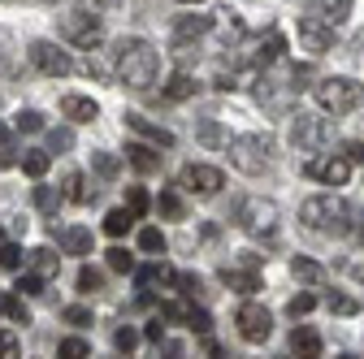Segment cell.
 Listing matches in <instances>:
<instances>
[{"mask_svg":"<svg viewBox=\"0 0 364 359\" xmlns=\"http://www.w3.org/2000/svg\"><path fill=\"white\" fill-rule=\"evenodd\" d=\"M0 359H22V342L14 329H0Z\"/></svg>","mask_w":364,"mask_h":359,"instance_id":"cell-38","label":"cell"},{"mask_svg":"<svg viewBox=\"0 0 364 359\" xmlns=\"http://www.w3.org/2000/svg\"><path fill=\"white\" fill-rule=\"evenodd\" d=\"M0 311H5V303H0Z\"/></svg>","mask_w":364,"mask_h":359,"instance_id":"cell-61","label":"cell"},{"mask_svg":"<svg viewBox=\"0 0 364 359\" xmlns=\"http://www.w3.org/2000/svg\"><path fill=\"white\" fill-rule=\"evenodd\" d=\"M173 286L187 294V299H196V294H204V282H200V273H178L173 277Z\"/></svg>","mask_w":364,"mask_h":359,"instance_id":"cell-42","label":"cell"},{"mask_svg":"<svg viewBox=\"0 0 364 359\" xmlns=\"http://www.w3.org/2000/svg\"><path fill=\"white\" fill-rule=\"evenodd\" d=\"M291 277L295 282H304V286H326V264H316V260H308V255H295L291 260Z\"/></svg>","mask_w":364,"mask_h":359,"instance_id":"cell-18","label":"cell"},{"mask_svg":"<svg viewBox=\"0 0 364 359\" xmlns=\"http://www.w3.org/2000/svg\"><path fill=\"white\" fill-rule=\"evenodd\" d=\"M161 96H165L169 104H178V100H187V96H196V78L178 70V74H173V78L165 82V92H161Z\"/></svg>","mask_w":364,"mask_h":359,"instance_id":"cell-25","label":"cell"},{"mask_svg":"<svg viewBox=\"0 0 364 359\" xmlns=\"http://www.w3.org/2000/svg\"><path fill=\"white\" fill-rule=\"evenodd\" d=\"M304 173L316 177V182H326V187H347V177H351V160L347 156H308L304 160Z\"/></svg>","mask_w":364,"mask_h":359,"instance_id":"cell-8","label":"cell"},{"mask_svg":"<svg viewBox=\"0 0 364 359\" xmlns=\"http://www.w3.org/2000/svg\"><path fill=\"white\" fill-rule=\"evenodd\" d=\"M208 31H213V18H208V13H187V18L178 22V31H173V43H178V48H187L191 39H200V35H208Z\"/></svg>","mask_w":364,"mask_h":359,"instance_id":"cell-16","label":"cell"},{"mask_svg":"<svg viewBox=\"0 0 364 359\" xmlns=\"http://www.w3.org/2000/svg\"><path fill=\"white\" fill-rule=\"evenodd\" d=\"M57 359H91V346L82 338H65L57 342Z\"/></svg>","mask_w":364,"mask_h":359,"instance_id":"cell-33","label":"cell"},{"mask_svg":"<svg viewBox=\"0 0 364 359\" xmlns=\"http://www.w3.org/2000/svg\"><path fill=\"white\" fill-rule=\"evenodd\" d=\"M126 212H148V195H144V187H126Z\"/></svg>","mask_w":364,"mask_h":359,"instance_id":"cell-45","label":"cell"},{"mask_svg":"<svg viewBox=\"0 0 364 359\" xmlns=\"http://www.w3.org/2000/svg\"><path fill=\"white\" fill-rule=\"evenodd\" d=\"M187 316H191V303H161V321H182L187 325Z\"/></svg>","mask_w":364,"mask_h":359,"instance_id":"cell-46","label":"cell"},{"mask_svg":"<svg viewBox=\"0 0 364 359\" xmlns=\"http://www.w3.org/2000/svg\"><path fill=\"white\" fill-rule=\"evenodd\" d=\"M330 139H334V126H330V117L299 113V117L291 121V143H295L299 152H321Z\"/></svg>","mask_w":364,"mask_h":359,"instance_id":"cell-6","label":"cell"},{"mask_svg":"<svg viewBox=\"0 0 364 359\" xmlns=\"http://www.w3.org/2000/svg\"><path fill=\"white\" fill-rule=\"evenodd\" d=\"M109 268H113V273H134V255L126 247H113L109 251Z\"/></svg>","mask_w":364,"mask_h":359,"instance_id":"cell-41","label":"cell"},{"mask_svg":"<svg viewBox=\"0 0 364 359\" xmlns=\"http://www.w3.org/2000/svg\"><path fill=\"white\" fill-rule=\"evenodd\" d=\"M61 199H70V204H87L91 199V191L82 187V173L78 169H65V177H61Z\"/></svg>","mask_w":364,"mask_h":359,"instance_id":"cell-26","label":"cell"},{"mask_svg":"<svg viewBox=\"0 0 364 359\" xmlns=\"http://www.w3.org/2000/svg\"><path fill=\"white\" fill-rule=\"evenodd\" d=\"M156 359H187V350H182V346H173V342H165V346L156 350Z\"/></svg>","mask_w":364,"mask_h":359,"instance_id":"cell-52","label":"cell"},{"mask_svg":"<svg viewBox=\"0 0 364 359\" xmlns=\"http://www.w3.org/2000/svg\"><path fill=\"white\" fill-rule=\"evenodd\" d=\"M61 113L82 126V121H96L100 117V104L91 100V96H61Z\"/></svg>","mask_w":364,"mask_h":359,"instance_id":"cell-17","label":"cell"},{"mask_svg":"<svg viewBox=\"0 0 364 359\" xmlns=\"http://www.w3.org/2000/svg\"><path fill=\"white\" fill-rule=\"evenodd\" d=\"M78 290H82V294L105 290V273H100V268H91V264H82V268H78Z\"/></svg>","mask_w":364,"mask_h":359,"instance_id":"cell-31","label":"cell"},{"mask_svg":"<svg viewBox=\"0 0 364 359\" xmlns=\"http://www.w3.org/2000/svg\"><path fill=\"white\" fill-rule=\"evenodd\" d=\"M182 5H204V0H182Z\"/></svg>","mask_w":364,"mask_h":359,"instance_id":"cell-58","label":"cell"},{"mask_svg":"<svg viewBox=\"0 0 364 359\" xmlns=\"http://www.w3.org/2000/svg\"><path fill=\"white\" fill-rule=\"evenodd\" d=\"M156 65H161V57L148 39L130 35V39L117 43V82L130 87V92H148L156 82Z\"/></svg>","mask_w":364,"mask_h":359,"instance_id":"cell-1","label":"cell"},{"mask_svg":"<svg viewBox=\"0 0 364 359\" xmlns=\"http://www.w3.org/2000/svg\"><path fill=\"white\" fill-rule=\"evenodd\" d=\"M235 325H239L243 342H269V333H273V316H269V307H260V303H243L235 311Z\"/></svg>","mask_w":364,"mask_h":359,"instance_id":"cell-9","label":"cell"},{"mask_svg":"<svg viewBox=\"0 0 364 359\" xmlns=\"http://www.w3.org/2000/svg\"><path fill=\"white\" fill-rule=\"evenodd\" d=\"M14 290H18V294H43V277H35V273H18Z\"/></svg>","mask_w":364,"mask_h":359,"instance_id":"cell-47","label":"cell"},{"mask_svg":"<svg viewBox=\"0 0 364 359\" xmlns=\"http://www.w3.org/2000/svg\"><path fill=\"white\" fill-rule=\"evenodd\" d=\"M134 221H139L134 212H126V208H113V212L105 216V234H109V238H122V234H130V226H134Z\"/></svg>","mask_w":364,"mask_h":359,"instance_id":"cell-28","label":"cell"},{"mask_svg":"<svg viewBox=\"0 0 364 359\" xmlns=\"http://www.w3.org/2000/svg\"><path fill=\"white\" fill-rule=\"evenodd\" d=\"M18 130H26V134L43 130V113H35V109H22V113H18Z\"/></svg>","mask_w":364,"mask_h":359,"instance_id":"cell-48","label":"cell"},{"mask_svg":"<svg viewBox=\"0 0 364 359\" xmlns=\"http://www.w3.org/2000/svg\"><path fill=\"white\" fill-rule=\"evenodd\" d=\"M139 251H148V255H165V234H161L156 226L139 230Z\"/></svg>","mask_w":364,"mask_h":359,"instance_id":"cell-32","label":"cell"},{"mask_svg":"<svg viewBox=\"0 0 364 359\" xmlns=\"http://www.w3.org/2000/svg\"><path fill=\"white\" fill-rule=\"evenodd\" d=\"M91 169H96L105 182H113V177L122 173V160H117L113 152H91Z\"/></svg>","mask_w":364,"mask_h":359,"instance_id":"cell-29","label":"cell"},{"mask_svg":"<svg viewBox=\"0 0 364 359\" xmlns=\"http://www.w3.org/2000/svg\"><path fill=\"white\" fill-rule=\"evenodd\" d=\"M299 48H308L312 57H326L334 48V26H326L321 18H312V13H304L299 18Z\"/></svg>","mask_w":364,"mask_h":359,"instance_id":"cell-12","label":"cell"},{"mask_svg":"<svg viewBox=\"0 0 364 359\" xmlns=\"http://www.w3.org/2000/svg\"><path fill=\"white\" fill-rule=\"evenodd\" d=\"M221 282L230 286V290H239V294H256L260 290V273H256V268H243V264H225L221 268Z\"/></svg>","mask_w":364,"mask_h":359,"instance_id":"cell-14","label":"cell"},{"mask_svg":"<svg viewBox=\"0 0 364 359\" xmlns=\"http://www.w3.org/2000/svg\"><path fill=\"white\" fill-rule=\"evenodd\" d=\"M61 35L74 43V48H87V53L105 43V26H100V18H96V13H87V9L65 13V18H61Z\"/></svg>","mask_w":364,"mask_h":359,"instance_id":"cell-7","label":"cell"},{"mask_svg":"<svg viewBox=\"0 0 364 359\" xmlns=\"http://www.w3.org/2000/svg\"><path fill=\"white\" fill-rule=\"evenodd\" d=\"M61 247H65L70 255H91V230H82V226H70V230L61 234Z\"/></svg>","mask_w":364,"mask_h":359,"instance_id":"cell-27","label":"cell"},{"mask_svg":"<svg viewBox=\"0 0 364 359\" xmlns=\"http://www.w3.org/2000/svg\"><path fill=\"white\" fill-rule=\"evenodd\" d=\"M338 359H355V355H338Z\"/></svg>","mask_w":364,"mask_h":359,"instance_id":"cell-59","label":"cell"},{"mask_svg":"<svg viewBox=\"0 0 364 359\" xmlns=\"http://www.w3.org/2000/svg\"><path fill=\"white\" fill-rule=\"evenodd\" d=\"M82 74H91V78H105V65H100L96 57H87V65H82Z\"/></svg>","mask_w":364,"mask_h":359,"instance_id":"cell-54","label":"cell"},{"mask_svg":"<svg viewBox=\"0 0 364 359\" xmlns=\"http://www.w3.org/2000/svg\"><path fill=\"white\" fill-rule=\"evenodd\" d=\"M312 307H316V294H308V290H304V294H295V299L287 303V311H291V316H295V321H299V316H308V311H312Z\"/></svg>","mask_w":364,"mask_h":359,"instance_id":"cell-44","label":"cell"},{"mask_svg":"<svg viewBox=\"0 0 364 359\" xmlns=\"http://www.w3.org/2000/svg\"><path fill=\"white\" fill-rule=\"evenodd\" d=\"M70 148H74V130H65V126L61 130H48V156L53 152H70Z\"/></svg>","mask_w":364,"mask_h":359,"instance_id":"cell-39","label":"cell"},{"mask_svg":"<svg viewBox=\"0 0 364 359\" xmlns=\"http://www.w3.org/2000/svg\"><path fill=\"white\" fill-rule=\"evenodd\" d=\"M312 96H316V104H321L326 113L343 117V113L364 104V82H355V78H321L312 87Z\"/></svg>","mask_w":364,"mask_h":359,"instance_id":"cell-3","label":"cell"},{"mask_svg":"<svg viewBox=\"0 0 364 359\" xmlns=\"http://www.w3.org/2000/svg\"><path fill=\"white\" fill-rule=\"evenodd\" d=\"M31 65H35L39 74H48V78H65V74L74 70V61L57 48V43H48V39H35V43H31Z\"/></svg>","mask_w":364,"mask_h":359,"instance_id":"cell-10","label":"cell"},{"mask_svg":"<svg viewBox=\"0 0 364 359\" xmlns=\"http://www.w3.org/2000/svg\"><path fill=\"white\" fill-rule=\"evenodd\" d=\"M351 216H355L351 204L338 199V195H312V199L299 204V221L312 234H326V238H347L351 226H355Z\"/></svg>","mask_w":364,"mask_h":359,"instance_id":"cell-2","label":"cell"},{"mask_svg":"<svg viewBox=\"0 0 364 359\" xmlns=\"http://www.w3.org/2000/svg\"><path fill=\"white\" fill-rule=\"evenodd\" d=\"M178 182H182V191H191V195H217L225 187V173L217 165H187Z\"/></svg>","mask_w":364,"mask_h":359,"instance_id":"cell-11","label":"cell"},{"mask_svg":"<svg viewBox=\"0 0 364 359\" xmlns=\"http://www.w3.org/2000/svg\"><path fill=\"white\" fill-rule=\"evenodd\" d=\"M31 268H35V277H57V268H61V255L53 251V247H35L31 251Z\"/></svg>","mask_w":364,"mask_h":359,"instance_id":"cell-20","label":"cell"},{"mask_svg":"<svg viewBox=\"0 0 364 359\" xmlns=\"http://www.w3.org/2000/svg\"><path fill=\"white\" fill-rule=\"evenodd\" d=\"M312 18H321L326 26H343L347 13H351V0H312Z\"/></svg>","mask_w":364,"mask_h":359,"instance_id":"cell-19","label":"cell"},{"mask_svg":"<svg viewBox=\"0 0 364 359\" xmlns=\"http://www.w3.org/2000/svg\"><path fill=\"white\" fill-rule=\"evenodd\" d=\"M61 316H65V325H74V329H87V325H91V311H87V307H65Z\"/></svg>","mask_w":364,"mask_h":359,"instance_id":"cell-49","label":"cell"},{"mask_svg":"<svg viewBox=\"0 0 364 359\" xmlns=\"http://www.w3.org/2000/svg\"><path fill=\"white\" fill-rule=\"evenodd\" d=\"M291 355H295V359H321V333L308 329V325H295V333H291Z\"/></svg>","mask_w":364,"mask_h":359,"instance_id":"cell-15","label":"cell"},{"mask_svg":"<svg viewBox=\"0 0 364 359\" xmlns=\"http://www.w3.org/2000/svg\"><path fill=\"white\" fill-rule=\"evenodd\" d=\"M173 277H178V273H173V268H169L165 260H156V264H144V268H134V282H139V286H156V282H161V286H169Z\"/></svg>","mask_w":364,"mask_h":359,"instance_id":"cell-21","label":"cell"},{"mask_svg":"<svg viewBox=\"0 0 364 359\" xmlns=\"http://www.w3.org/2000/svg\"><path fill=\"white\" fill-rule=\"evenodd\" d=\"M126 160L139 169V173H156V169H161V152H156V148H144V143H130V148H126Z\"/></svg>","mask_w":364,"mask_h":359,"instance_id":"cell-22","label":"cell"},{"mask_svg":"<svg viewBox=\"0 0 364 359\" xmlns=\"http://www.w3.org/2000/svg\"><path fill=\"white\" fill-rule=\"evenodd\" d=\"M351 234H355V238L364 243V212H360V221H355V226H351Z\"/></svg>","mask_w":364,"mask_h":359,"instance_id":"cell-57","label":"cell"},{"mask_svg":"<svg viewBox=\"0 0 364 359\" xmlns=\"http://www.w3.org/2000/svg\"><path fill=\"white\" fill-rule=\"evenodd\" d=\"M22 247L18 243H0V268H9V273H22Z\"/></svg>","mask_w":364,"mask_h":359,"instance_id":"cell-34","label":"cell"},{"mask_svg":"<svg viewBox=\"0 0 364 359\" xmlns=\"http://www.w3.org/2000/svg\"><path fill=\"white\" fill-rule=\"evenodd\" d=\"M5 316H9V321H18V325H31V307L22 303V294L5 299Z\"/></svg>","mask_w":364,"mask_h":359,"instance_id":"cell-40","label":"cell"},{"mask_svg":"<svg viewBox=\"0 0 364 359\" xmlns=\"http://www.w3.org/2000/svg\"><path fill=\"white\" fill-rule=\"evenodd\" d=\"M126 126H130L134 134H144V139H148L152 148H173V134H169L165 126H156V121H148L144 113H126Z\"/></svg>","mask_w":364,"mask_h":359,"instance_id":"cell-13","label":"cell"},{"mask_svg":"<svg viewBox=\"0 0 364 359\" xmlns=\"http://www.w3.org/2000/svg\"><path fill=\"white\" fill-rule=\"evenodd\" d=\"M82 5H91V9H109V5H117V0H82Z\"/></svg>","mask_w":364,"mask_h":359,"instance_id":"cell-55","label":"cell"},{"mask_svg":"<svg viewBox=\"0 0 364 359\" xmlns=\"http://www.w3.org/2000/svg\"><path fill=\"white\" fill-rule=\"evenodd\" d=\"M43 5H57V0H43Z\"/></svg>","mask_w":364,"mask_h":359,"instance_id":"cell-60","label":"cell"},{"mask_svg":"<svg viewBox=\"0 0 364 359\" xmlns=\"http://www.w3.org/2000/svg\"><path fill=\"white\" fill-rule=\"evenodd\" d=\"M282 48H287V39H282L278 31H269V35H264V39L256 43L252 61H256V65H269V61H278V57H282Z\"/></svg>","mask_w":364,"mask_h":359,"instance_id":"cell-24","label":"cell"},{"mask_svg":"<svg viewBox=\"0 0 364 359\" xmlns=\"http://www.w3.org/2000/svg\"><path fill=\"white\" fill-rule=\"evenodd\" d=\"M156 212H161V216H169V221H182V199H178V191H161Z\"/></svg>","mask_w":364,"mask_h":359,"instance_id":"cell-35","label":"cell"},{"mask_svg":"<svg viewBox=\"0 0 364 359\" xmlns=\"http://www.w3.org/2000/svg\"><path fill=\"white\" fill-rule=\"evenodd\" d=\"M230 165L239 169V173H247V177H256V173H264L269 169V152H273V143L264 139V134H239V139H230Z\"/></svg>","mask_w":364,"mask_h":359,"instance_id":"cell-5","label":"cell"},{"mask_svg":"<svg viewBox=\"0 0 364 359\" xmlns=\"http://www.w3.org/2000/svg\"><path fill=\"white\" fill-rule=\"evenodd\" d=\"M326 307L334 311V316H355V311H360V303H355L351 294H330V299H326Z\"/></svg>","mask_w":364,"mask_h":359,"instance_id":"cell-37","label":"cell"},{"mask_svg":"<svg viewBox=\"0 0 364 359\" xmlns=\"http://www.w3.org/2000/svg\"><path fill=\"white\" fill-rule=\"evenodd\" d=\"M196 139H200L204 148H213V152H225V148H230V134H225V130H221V126H217L213 117L196 126Z\"/></svg>","mask_w":364,"mask_h":359,"instance_id":"cell-23","label":"cell"},{"mask_svg":"<svg viewBox=\"0 0 364 359\" xmlns=\"http://www.w3.org/2000/svg\"><path fill=\"white\" fill-rule=\"evenodd\" d=\"M187 325H191L196 333H208V329H213V316H208L204 307H191V316H187Z\"/></svg>","mask_w":364,"mask_h":359,"instance_id":"cell-50","label":"cell"},{"mask_svg":"<svg viewBox=\"0 0 364 359\" xmlns=\"http://www.w3.org/2000/svg\"><path fill=\"white\" fill-rule=\"evenodd\" d=\"M5 148H9V126L0 121V152H5Z\"/></svg>","mask_w":364,"mask_h":359,"instance_id":"cell-56","label":"cell"},{"mask_svg":"<svg viewBox=\"0 0 364 359\" xmlns=\"http://www.w3.org/2000/svg\"><path fill=\"white\" fill-rule=\"evenodd\" d=\"M113 346H117V350H122V355L130 359V350H134V346H139V333H134L130 325H122V329L113 333Z\"/></svg>","mask_w":364,"mask_h":359,"instance_id":"cell-43","label":"cell"},{"mask_svg":"<svg viewBox=\"0 0 364 359\" xmlns=\"http://www.w3.org/2000/svg\"><path fill=\"white\" fill-rule=\"evenodd\" d=\"M343 152H347V160H360L364 165V143H343Z\"/></svg>","mask_w":364,"mask_h":359,"instance_id":"cell-53","label":"cell"},{"mask_svg":"<svg viewBox=\"0 0 364 359\" xmlns=\"http://www.w3.org/2000/svg\"><path fill=\"white\" fill-rule=\"evenodd\" d=\"M235 226H239L243 234H252V238L273 234V230H278V204L264 199V195H247V199L235 208Z\"/></svg>","mask_w":364,"mask_h":359,"instance_id":"cell-4","label":"cell"},{"mask_svg":"<svg viewBox=\"0 0 364 359\" xmlns=\"http://www.w3.org/2000/svg\"><path fill=\"white\" fill-rule=\"evenodd\" d=\"M48 165H53V156H48V152H39V148L22 152V169H26L31 177H43V173H48Z\"/></svg>","mask_w":364,"mask_h":359,"instance_id":"cell-30","label":"cell"},{"mask_svg":"<svg viewBox=\"0 0 364 359\" xmlns=\"http://www.w3.org/2000/svg\"><path fill=\"white\" fill-rule=\"evenodd\" d=\"M144 338L161 346V342H165V321H161V316H152V321H148V329H144Z\"/></svg>","mask_w":364,"mask_h":359,"instance_id":"cell-51","label":"cell"},{"mask_svg":"<svg viewBox=\"0 0 364 359\" xmlns=\"http://www.w3.org/2000/svg\"><path fill=\"white\" fill-rule=\"evenodd\" d=\"M57 204H61V191H53V187H35V208L39 212H57Z\"/></svg>","mask_w":364,"mask_h":359,"instance_id":"cell-36","label":"cell"}]
</instances>
